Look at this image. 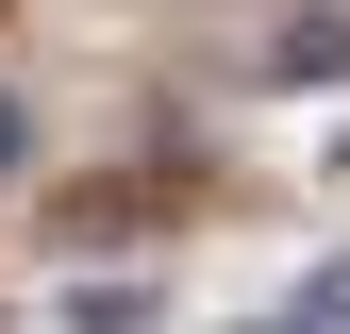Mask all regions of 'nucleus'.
<instances>
[{
    "label": "nucleus",
    "mask_w": 350,
    "mask_h": 334,
    "mask_svg": "<svg viewBox=\"0 0 350 334\" xmlns=\"http://www.w3.org/2000/svg\"><path fill=\"white\" fill-rule=\"evenodd\" d=\"M167 301H150V284H67V334H150Z\"/></svg>",
    "instance_id": "nucleus-2"
},
{
    "label": "nucleus",
    "mask_w": 350,
    "mask_h": 334,
    "mask_svg": "<svg viewBox=\"0 0 350 334\" xmlns=\"http://www.w3.org/2000/svg\"><path fill=\"white\" fill-rule=\"evenodd\" d=\"M250 84H350V17L317 0V17H284L267 51H250Z\"/></svg>",
    "instance_id": "nucleus-1"
},
{
    "label": "nucleus",
    "mask_w": 350,
    "mask_h": 334,
    "mask_svg": "<svg viewBox=\"0 0 350 334\" xmlns=\"http://www.w3.org/2000/svg\"><path fill=\"white\" fill-rule=\"evenodd\" d=\"M267 334H350V268H317V284H300V301L267 318Z\"/></svg>",
    "instance_id": "nucleus-3"
}]
</instances>
